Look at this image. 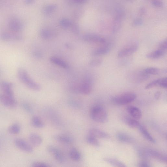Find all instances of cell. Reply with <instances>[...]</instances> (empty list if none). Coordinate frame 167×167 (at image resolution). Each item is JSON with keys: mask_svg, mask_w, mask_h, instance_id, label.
<instances>
[{"mask_svg": "<svg viewBox=\"0 0 167 167\" xmlns=\"http://www.w3.org/2000/svg\"><path fill=\"white\" fill-rule=\"evenodd\" d=\"M138 128L142 135L147 140L153 143H156V140L150 134L147 129L144 127L140 124Z\"/></svg>", "mask_w": 167, "mask_h": 167, "instance_id": "obj_19", "label": "cell"}, {"mask_svg": "<svg viewBox=\"0 0 167 167\" xmlns=\"http://www.w3.org/2000/svg\"><path fill=\"white\" fill-rule=\"evenodd\" d=\"M145 157H149L161 162H166L167 156L156 150L150 148L146 149L144 151Z\"/></svg>", "mask_w": 167, "mask_h": 167, "instance_id": "obj_4", "label": "cell"}, {"mask_svg": "<svg viewBox=\"0 0 167 167\" xmlns=\"http://www.w3.org/2000/svg\"><path fill=\"white\" fill-rule=\"evenodd\" d=\"M152 3L154 6L156 7H162L163 6L162 2L159 0H154L152 2Z\"/></svg>", "mask_w": 167, "mask_h": 167, "instance_id": "obj_41", "label": "cell"}, {"mask_svg": "<svg viewBox=\"0 0 167 167\" xmlns=\"http://www.w3.org/2000/svg\"><path fill=\"white\" fill-rule=\"evenodd\" d=\"M31 166L34 167H49L50 166L46 163L39 161L33 162L31 164Z\"/></svg>", "mask_w": 167, "mask_h": 167, "instance_id": "obj_38", "label": "cell"}, {"mask_svg": "<svg viewBox=\"0 0 167 167\" xmlns=\"http://www.w3.org/2000/svg\"><path fill=\"white\" fill-rule=\"evenodd\" d=\"M103 62V61L100 58H96L91 60L89 62L90 66L93 67H96L101 65Z\"/></svg>", "mask_w": 167, "mask_h": 167, "instance_id": "obj_35", "label": "cell"}, {"mask_svg": "<svg viewBox=\"0 0 167 167\" xmlns=\"http://www.w3.org/2000/svg\"><path fill=\"white\" fill-rule=\"evenodd\" d=\"M14 143L16 147L23 151L28 153H32L33 151V148L32 146L23 139H16Z\"/></svg>", "mask_w": 167, "mask_h": 167, "instance_id": "obj_11", "label": "cell"}, {"mask_svg": "<svg viewBox=\"0 0 167 167\" xmlns=\"http://www.w3.org/2000/svg\"><path fill=\"white\" fill-rule=\"evenodd\" d=\"M165 51L159 49L156 51L148 54L146 57L149 59H157L163 56L165 54Z\"/></svg>", "mask_w": 167, "mask_h": 167, "instance_id": "obj_21", "label": "cell"}, {"mask_svg": "<svg viewBox=\"0 0 167 167\" xmlns=\"http://www.w3.org/2000/svg\"><path fill=\"white\" fill-rule=\"evenodd\" d=\"M143 23V20L141 19H136L133 22V24L135 26H139Z\"/></svg>", "mask_w": 167, "mask_h": 167, "instance_id": "obj_42", "label": "cell"}, {"mask_svg": "<svg viewBox=\"0 0 167 167\" xmlns=\"http://www.w3.org/2000/svg\"><path fill=\"white\" fill-rule=\"evenodd\" d=\"M137 95L134 93H127L113 97L111 101L116 105H125L134 101Z\"/></svg>", "mask_w": 167, "mask_h": 167, "instance_id": "obj_3", "label": "cell"}, {"mask_svg": "<svg viewBox=\"0 0 167 167\" xmlns=\"http://www.w3.org/2000/svg\"><path fill=\"white\" fill-rule=\"evenodd\" d=\"M57 6L51 4L46 6L44 9V13L46 15H49L53 13L57 9Z\"/></svg>", "mask_w": 167, "mask_h": 167, "instance_id": "obj_31", "label": "cell"}, {"mask_svg": "<svg viewBox=\"0 0 167 167\" xmlns=\"http://www.w3.org/2000/svg\"><path fill=\"white\" fill-rule=\"evenodd\" d=\"M124 121L128 126L132 128H138L140 125L136 119L129 118H125Z\"/></svg>", "mask_w": 167, "mask_h": 167, "instance_id": "obj_26", "label": "cell"}, {"mask_svg": "<svg viewBox=\"0 0 167 167\" xmlns=\"http://www.w3.org/2000/svg\"><path fill=\"white\" fill-rule=\"evenodd\" d=\"M128 1H131V0H128Z\"/></svg>", "mask_w": 167, "mask_h": 167, "instance_id": "obj_49", "label": "cell"}, {"mask_svg": "<svg viewBox=\"0 0 167 167\" xmlns=\"http://www.w3.org/2000/svg\"><path fill=\"white\" fill-rule=\"evenodd\" d=\"M31 123L33 126L37 128H41L45 127L43 121L37 116L32 117L31 120Z\"/></svg>", "mask_w": 167, "mask_h": 167, "instance_id": "obj_24", "label": "cell"}, {"mask_svg": "<svg viewBox=\"0 0 167 167\" xmlns=\"http://www.w3.org/2000/svg\"><path fill=\"white\" fill-rule=\"evenodd\" d=\"M0 102L4 106L10 108H14L18 103L14 97H11L4 94H0Z\"/></svg>", "mask_w": 167, "mask_h": 167, "instance_id": "obj_5", "label": "cell"}, {"mask_svg": "<svg viewBox=\"0 0 167 167\" xmlns=\"http://www.w3.org/2000/svg\"><path fill=\"white\" fill-rule=\"evenodd\" d=\"M159 86L164 89H167V78L166 77L159 78Z\"/></svg>", "mask_w": 167, "mask_h": 167, "instance_id": "obj_37", "label": "cell"}, {"mask_svg": "<svg viewBox=\"0 0 167 167\" xmlns=\"http://www.w3.org/2000/svg\"><path fill=\"white\" fill-rule=\"evenodd\" d=\"M167 48V40L165 39L163 40L159 44V49L163 50L164 51H166Z\"/></svg>", "mask_w": 167, "mask_h": 167, "instance_id": "obj_39", "label": "cell"}, {"mask_svg": "<svg viewBox=\"0 0 167 167\" xmlns=\"http://www.w3.org/2000/svg\"><path fill=\"white\" fill-rule=\"evenodd\" d=\"M40 34L41 38L45 40L51 38L53 36L52 33L47 29H41Z\"/></svg>", "mask_w": 167, "mask_h": 167, "instance_id": "obj_28", "label": "cell"}, {"mask_svg": "<svg viewBox=\"0 0 167 167\" xmlns=\"http://www.w3.org/2000/svg\"><path fill=\"white\" fill-rule=\"evenodd\" d=\"M33 56L37 58H41L42 57V54L39 51H35L33 52Z\"/></svg>", "mask_w": 167, "mask_h": 167, "instance_id": "obj_44", "label": "cell"}, {"mask_svg": "<svg viewBox=\"0 0 167 167\" xmlns=\"http://www.w3.org/2000/svg\"><path fill=\"white\" fill-rule=\"evenodd\" d=\"M92 90V85L91 79L85 78L79 86V93L84 95H89Z\"/></svg>", "mask_w": 167, "mask_h": 167, "instance_id": "obj_7", "label": "cell"}, {"mask_svg": "<svg viewBox=\"0 0 167 167\" xmlns=\"http://www.w3.org/2000/svg\"><path fill=\"white\" fill-rule=\"evenodd\" d=\"M127 111L133 118L138 120L141 118L142 116L141 111L137 107L133 106H129L127 107Z\"/></svg>", "mask_w": 167, "mask_h": 167, "instance_id": "obj_14", "label": "cell"}, {"mask_svg": "<svg viewBox=\"0 0 167 167\" xmlns=\"http://www.w3.org/2000/svg\"><path fill=\"white\" fill-rule=\"evenodd\" d=\"M91 118L99 123H105L108 120V116L105 108L100 105H96L91 108L90 111Z\"/></svg>", "mask_w": 167, "mask_h": 167, "instance_id": "obj_2", "label": "cell"}, {"mask_svg": "<svg viewBox=\"0 0 167 167\" xmlns=\"http://www.w3.org/2000/svg\"><path fill=\"white\" fill-rule=\"evenodd\" d=\"M150 164L148 163L145 161L141 162L138 164V166L142 167H150Z\"/></svg>", "mask_w": 167, "mask_h": 167, "instance_id": "obj_43", "label": "cell"}, {"mask_svg": "<svg viewBox=\"0 0 167 167\" xmlns=\"http://www.w3.org/2000/svg\"><path fill=\"white\" fill-rule=\"evenodd\" d=\"M159 78L155 80L150 82L145 87V89H152L156 86H159Z\"/></svg>", "mask_w": 167, "mask_h": 167, "instance_id": "obj_34", "label": "cell"}, {"mask_svg": "<svg viewBox=\"0 0 167 167\" xmlns=\"http://www.w3.org/2000/svg\"><path fill=\"white\" fill-rule=\"evenodd\" d=\"M13 86V84L11 82L5 81L0 82V87L3 90L4 94L11 97H14L12 89Z\"/></svg>", "mask_w": 167, "mask_h": 167, "instance_id": "obj_13", "label": "cell"}, {"mask_svg": "<svg viewBox=\"0 0 167 167\" xmlns=\"http://www.w3.org/2000/svg\"><path fill=\"white\" fill-rule=\"evenodd\" d=\"M23 109L28 113L32 114L33 113V110L31 106L28 103H23L21 105Z\"/></svg>", "mask_w": 167, "mask_h": 167, "instance_id": "obj_33", "label": "cell"}, {"mask_svg": "<svg viewBox=\"0 0 167 167\" xmlns=\"http://www.w3.org/2000/svg\"><path fill=\"white\" fill-rule=\"evenodd\" d=\"M50 60L52 63L65 69H68L69 66L68 64L63 60L57 57H52L50 58Z\"/></svg>", "mask_w": 167, "mask_h": 167, "instance_id": "obj_18", "label": "cell"}, {"mask_svg": "<svg viewBox=\"0 0 167 167\" xmlns=\"http://www.w3.org/2000/svg\"><path fill=\"white\" fill-rule=\"evenodd\" d=\"M103 160L104 161L114 166L120 167H126V165L123 163L115 158L105 157L104 158Z\"/></svg>", "mask_w": 167, "mask_h": 167, "instance_id": "obj_22", "label": "cell"}, {"mask_svg": "<svg viewBox=\"0 0 167 167\" xmlns=\"http://www.w3.org/2000/svg\"><path fill=\"white\" fill-rule=\"evenodd\" d=\"M111 48L109 45H105L100 47L94 50L93 52L92 55L94 56H100L105 55L110 52Z\"/></svg>", "mask_w": 167, "mask_h": 167, "instance_id": "obj_16", "label": "cell"}, {"mask_svg": "<svg viewBox=\"0 0 167 167\" xmlns=\"http://www.w3.org/2000/svg\"><path fill=\"white\" fill-rule=\"evenodd\" d=\"M138 49V46L137 44H133L127 46L122 49L119 52L118 57L122 58L129 56L135 53Z\"/></svg>", "mask_w": 167, "mask_h": 167, "instance_id": "obj_9", "label": "cell"}, {"mask_svg": "<svg viewBox=\"0 0 167 167\" xmlns=\"http://www.w3.org/2000/svg\"><path fill=\"white\" fill-rule=\"evenodd\" d=\"M72 30L75 35H78L79 33V28L77 24H72L71 26Z\"/></svg>", "mask_w": 167, "mask_h": 167, "instance_id": "obj_40", "label": "cell"}, {"mask_svg": "<svg viewBox=\"0 0 167 167\" xmlns=\"http://www.w3.org/2000/svg\"><path fill=\"white\" fill-rule=\"evenodd\" d=\"M86 140L90 145L96 147L100 146V143L97 138L93 136L89 135L86 138Z\"/></svg>", "mask_w": 167, "mask_h": 167, "instance_id": "obj_29", "label": "cell"}, {"mask_svg": "<svg viewBox=\"0 0 167 167\" xmlns=\"http://www.w3.org/2000/svg\"><path fill=\"white\" fill-rule=\"evenodd\" d=\"M60 24L62 27L66 29L71 26L72 23L69 20L64 19L60 21Z\"/></svg>", "mask_w": 167, "mask_h": 167, "instance_id": "obj_32", "label": "cell"}, {"mask_svg": "<svg viewBox=\"0 0 167 167\" xmlns=\"http://www.w3.org/2000/svg\"><path fill=\"white\" fill-rule=\"evenodd\" d=\"M89 134L97 138H108L110 137L109 135L106 133L96 128L90 129L89 131Z\"/></svg>", "mask_w": 167, "mask_h": 167, "instance_id": "obj_15", "label": "cell"}, {"mask_svg": "<svg viewBox=\"0 0 167 167\" xmlns=\"http://www.w3.org/2000/svg\"><path fill=\"white\" fill-rule=\"evenodd\" d=\"M87 0H74L75 2L79 4H82L86 3Z\"/></svg>", "mask_w": 167, "mask_h": 167, "instance_id": "obj_47", "label": "cell"}, {"mask_svg": "<svg viewBox=\"0 0 167 167\" xmlns=\"http://www.w3.org/2000/svg\"><path fill=\"white\" fill-rule=\"evenodd\" d=\"M0 39L4 41H20L22 36L19 33L4 31L0 34Z\"/></svg>", "mask_w": 167, "mask_h": 167, "instance_id": "obj_6", "label": "cell"}, {"mask_svg": "<svg viewBox=\"0 0 167 167\" xmlns=\"http://www.w3.org/2000/svg\"><path fill=\"white\" fill-rule=\"evenodd\" d=\"M161 95L160 92L157 91L155 94V97L156 100L159 99Z\"/></svg>", "mask_w": 167, "mask_h": 167, "instance_id": "obj_46", "label": "cell"}, {"mask_svg": "<svg viewBox=\"0 0 167 167\" xmlns=\"http://www.w3.org/2000/svg\"><path fill=\"white\" fill-rule=\"evenodd\" d=\"M35 0H24L25 3L27 5H30L34 2Z\"/></svg>", "mask_w": 167, "mask_h": 167, "instance_id": "obj_45", "label": "cell"}, {"mask_svg": "<svg viewBox=\"0 0 167 167\" xmlns=\"http://www.w3.org/2000/svg\"><path fill=\"white\" fill-rule=\"evenodd\" d=\"M70 155L71 159L76 162H79L81 159V155L78 150L76 148H73L70 150Z\"/></svg>", "mask_w": 167, "mask_h": 167, "instance_id": "obj_23", "label": "cell"}, {"mask_svg": "<svg viewBox=\"0 0 167 167\" xmlns=\"http://www.w3.org/2000/svg\"><path fill=\"white\" fill-rule=\"evenodd\" d=\"M29 139L33 146H39L42 143L43 139L41 137L36 133H32L30 135Z\"/></svg>", "mask_w": 167, "mask_h": 167, "instance_id": "obj_17", "label": "cell"}, {"mask_svg": "<svg viewBox=\"0 0 167 167\" xmlns=\"http://www.w3.org/2000/svg\"><path fill=\"white\" fill-rule=\"evenodd\" d=\"M117 138L120 141L123 143H130L133 142V138L126 133L120 132L116 135Z\"/></svg>", "mask_w": 167, "mask_h": 167, "instance_id": "obj_25", "label": "cell"}, {"mask_svg": "<svg viewBox=\"0 0 167 167\" xmlns=\"http://www.w3.org/2000/svg\"><path fill=\"white\" fill-rule=\"evenodd\" d=\"M83 39L89 43L105 44L106 40L104 37L94 34H87L83 36Z\"/></svg>", "mask_w": 167, "mask_h": 167, "instance_id": "obj_8", "label": "cell"}, {"mask_svg": "<svg viewBox=\"0 0 167 167\" xmlns=\"http://www.w3.org/2000/svg\"><path fill=\"white\" fill-rule=\"evenodd\" d=\"M144 71L149 75H157L159 74L161 72L160 69L153 67L147 68L145 69Z\"/></svg>", "mask_w": 167, "mask_h": 167, "instance_id": "obj_30", "label": "cell"}, {"mask_svg": "<svg viewBox=\"0 0 167 167\" xmlns=\"http://www.w3.org/2000/svg\"><path fill=\"white\" fill-rule=\"evenodd\" d=\"M54 139L57 141L65 144H71L73 143V138L68 136L58 135L54 136Z\"/></svg>", "mask_w": 167, "mask_h": 167, "instance_id": "obj_20", "label": "cell"}, {"mask_svg": "<svg viewBox=\"0 0 167 167\" xmlns=\"http://www.w3.org/2000/svg\"><path fill=\"white\" fill-rule=\"evenodd\" d=\"M140 11V13L141 14H143L145 13L146 10L144 8H142Z\"/></svg>", "mask_w": 167, "mask_h": 167, "instance_id": "obj_48", "label": "cell"}, {"mask_svg": "<svg viewBox=\"0 0 167 167\" xmlns=\"http://www.w3.org/2000/svg\"><path fill=\"white\" fill-rule=\"evenodd\" d=\"M8 131L12 134H18L20 132L21 127L18 124H14L8 128Z\"/></svg>", "mask_w": 167, "mask_h": 167, "instance_id": "obj_27", "label": "cell"}, {"mask_svg": "<svg viewBox=\"0 0 167 167\" xmlns=\"http://www.w3.org/2000/svg\"><path fill=\"white\" fill-rule=\"evenodd\" d=\"M9 27L12 32L19 33L23 29V24L19 19L13 18L9 21Z\"/></svg>", "mask_w": 167, "mask_h": 167, "instance_id": "obj_12", "label": "cell"}, {"mask_svg": "<svg viewBox=\"0 0 167 167\" xmlns=\"http://www.w3.org/2000/svg\"><path fill=\"white\" fill-rule=\"evenodd\" d=\"M48 151L54 155L56 160L60 163L65 162V158L63 154L59 149L52 146H49L47 148Z\"/></svg>", "mask_w": 167, "mask_h": 167, "instance_id": "obj_10", "label": "cell"}, {"mask_svg": "<svg viewBox=\"0 0 167 167\" xmlns=\"http://www.w3.org/2000/svg\"><path fill=\"white\" fill-rule=\"evenodd\" d=\"M17 76L19 80L29 89L35 91L40 90V85L30 78L26 70L19 68L17 71Z\"/></svg>", "mask_w": 167, "mask_h": 167, "instance_id": "obj_1", "label": "cell"}, {"mask_svg": "<svg viewBox=\"0 0 167 167\" xmlns=\"http://www.w3.org/2000/svg\"><path fill=\"white\" fill-rule=\"evenodd\" d=\"M121 24L120 20L116 19L113 28V32H115L118 31L121 28Z\"/></svg>", "mask_w": 167, "mask_h": 167, "instance_id": "obj_36", "label": "cell"}]
</instances>
